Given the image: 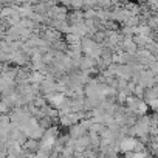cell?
Segmentation results:
<instances>
[{
    "label": "cell",
    "instance_id": "6da1fadb",
    "mask_svg": "<svg viewBox=\"0 0 158 158\" xmlns=\"http://www.w3.org/2000/svg\"><path fill=\"white\" fill-rule=\"evenodd\" d=\"M45 101L48 102L50 107H53L54 110H59V109L64 106V102L67 101V96L62 95V93H53V95H48V96L45 98Z\"/></svg>",
    "mask_w": 158,
    "mask_h": 158
},
{
    "label": "cell",
    "instance_id": "7a4b0ae2",
    "mask_svg": "<svg viewBox=\"0 0 158 158\" xmlns=\"http://www.w3.org/2000/svg\"><path fill=\"white\" fill-rule=\"evenodd\" d=\"M84 135H87V132L81 127V124H73V126H70V138H73V139H76V138H79V136H84Z\"/></svg>",
    "mask_w": 158,
    "mask_h": 158
},
{
    "label": "cell",
    "instance_id": "3957f363",
    "mask_svg": "<svg viewBox=\"0 0 158 158\" xmlns=\"http://www.w3.org/2000/svg\"><path fill=\"white\" fill-rule=\"evenodd\" d=\"M65 44L68 47H74V45L81 44V39H79L77 36H74V34H71V33H68V34H65Z\"/></svg>",
    "mask_w": 158,
    "mask_h": 158
},
{
    "label": "cell",
    "instance_id": "277c9868",
    "mask_svg": "<svg viewBox=\"0 0 158 158\" xmlns=\"http://www.w3.org/2000/svg\"><path fill=\"white\" fill-rule=\"evenodd\" d=\"M132 158H152V155L149 153V150H144V152H135V153H132Z\"/></svg>",
    "mask_w": 158,
    "mask_h": 158
},
{
    "label": "cell",
    "instance_id": "5b68a950",
    "mask_svg": "<svg viewBox=\"0 0 158 158\" xmlns=\"http://www.w3.org/2000/svg\"><path fill=\"white\" fill-rule=\"evenodd\" d=\"M0 20H2V17H0Z\"/></svg>",
    "mask_w": 158,
    "mask_h": 158
}]
</instances>
